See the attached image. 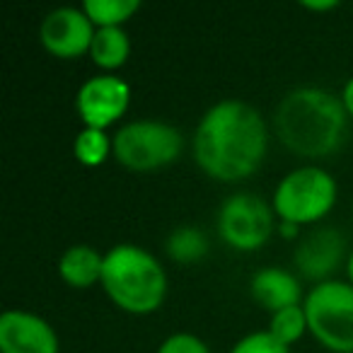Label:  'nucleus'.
<instances>
[{
	"instance_id": "1",
	"label": "nucleus",
	"mask_w": 353,
	"mask_h": 353,
	"mask_svg": "<svg viewBox=\"0 0 353 353\" xmlns=\"http://www.w3.org/2000/svg\"><path fill=\"white\" fill-rule=\"evenodd\" d=\"M269 150V123L242 99H221L194 131V160L206 176L223 184L250 179Z\"/></svg>"
},
{
	"instance_id": "2",
	"label": "nucleus",
	"mask_w": 353,
	"mask_h": 353,
	"mask_svg": "<svg viewBox=\"0 0 353 353\" xmlns=\"http://www.w3.org/2000/svg\"><path fill=\"white\" fill-rule=\"evenodd\" d=\"M348 114L341 97L322 88H295L279 102L274 133L303 160H324L346 143Z\"/></svg>"
},
{
	"instance_id": "3",
	"label": "nucleus",
	"mask_w": 353,
	"mask_h": 353,
	"mask_svg": "<svg viewBox=\"0 0 353 353\" xmlns=\"http://www.w3.org/2000/svg\"><path fill=\"white\" fill-rule=\"evenodd\" d=\"M102 288L119 310L128 314H152L167 298V274L148 250L117 245L104 252Z\"/></svg>"
},
{
	"instance_id": "4",
	"label": "nucleus",
	"mask_w": 353,
	"mask_h": 353,
	"mask_svg": "<svg viewBox=\"0 0 353 353\" xmlns=\"http://www.w3.org/2000/svg\"><path fill=\"white\" fill-rule=\"evenodd\" d=\"M336 196V182L324 167L303 165L281 176L271 206L279 223H290L298 228L317 225L332 213Z\"/></svg>"
},
{
	"instance_id": "5",
	"label": "nucleus",
	"mask_w": 353,
	"mask_h": 353,
	"mask_svg": "<svg viewBox=\"0 0 353 353\" xmlns=\"http://www.w3.org/2000/svg\"><path fill=\"white\" fill-rule=\"evenodd\" d=\"M114 157L131 172H152L179 160L184 138L179 128L155 119H136L114 133Z\"/></svg>"
},
{
	"instance_id": "6",
	"label": "nucleus",
	"mask_w": 353,
	"mask_h": 353,
	"mask_svg": "<svg viewBox=\"0 0 353 353\" xmlns=\"http://www.w3.org/2000/svg\"><path fill=\"white\" fill-rule=\"evenodd\" d=\"M307 329L327 351L353 353V285L348 281L317 283L303 300Z\"/></svg>"
},
{
	"instance_id": "7",
	"label": "nucleus",
	"mask_w": 353,
	"mask_h": 353,
	"mask_svg": "<svg viewBox=\"0 0 353 353\" xmlns=\"http://www.w3.org/2000/svg\"><path fill=\"white\" fill-rule=\"evenodd\" d=\"M218 235L237 252L261 250L276 232L274 206L250 192L232 194L218 211Z\"/></svg>"
},
{
	"instance_id": "8",
	"label": "nucleus",
	"mask_w": 353,
	"mask_h": 353,
	"mask_svg": "<svg viewBox=\"0 0 353 353\" xmlns=\"http://www.w3.org/2000/svg\"><path fill=\"white\" fill-rule=\"evenodd\" d=\"M131 88L114 73H102L85 80L75 94V109L85 128L107 131L128 112Z\"/></svg>"
},
{
	"instance_id": "9",
	"label": "nucleus",
	"mask_w": 353,
	"mask_h": 353,
	"mask_svg": "<svg viewBox=\"0 0 353 353\" xmlns=\"http://www.w3.org/2000/svg\"><path fill=\"white\" fill-rule=\"evenodd\" d=\"M97 27L90 22L83 8H56L41 20L39 41L51 56L73 61L90 54Z\"/></svg>"
},
{
	"instance_id": "10",
	"label": "nucleus",
	"mask_w": 353,
	"mask_h": 353,
	"mask_svg": "<svg viewBox=\"0 0 353 353\" xmlns=\"http://www.w3.org/2000/svg\"><path fill=\"white\" fill-rule=\"evenodd\" d=\"M56 329L44 317L27 310L0 314V353H59Z\"/></svg>"
},
{
	"instance_id": "11",
	"label": "nucleus",
	"mask_w": 353,
	"mask_h": 353,
	"mask_svg": "<svg viewBox=\"0 0 353 353\" xmlns=\"http://www.w3.org/2000/svg\"><path fill=\"white\" fill-rule=\"evenodd\" d=\"M346 256V240L336 228H317L307 232L295 247V269L305 279L324 283L332 281V274L341 266Z\"/></svg>"
},
{
	"instance_id": "12",
	"label": "nucleus",
	"mask_w": 353,
	"mask_h": 353,
	"mask_svg": "<svg viewBox=\"0 0 353 353\" xmlns=\"http://www.w3.org/2000/svg\"><path fill=\"white\" fill-rule=\"evenodd\" d=\"M250 295L259 307L271 314L281 312L293 305H303V288L300 281L283 266H264L250 281Z\"/></svg>"
},
{
	"instance_id": "13",
	"label": "nucleus",
	"mask_w": 353,
	"mask_h": 353,
	"mask_svg": "<svg viewBox=\"0 0 353 353\" xmlns=\"http://www.w3.org/2000/svg\"><path fill=\"white\" fill-rule=\"evenodd\" d=\"M104 254L90 245H73L61 254L59 276L70 288H92L94 283H102Z\"/></svg>"
},
{
	"instance_id": "14",
	"label": "nucleus",
	"mask_w": 353,
	"mask_h": 353,
	"mask_svg": "<svg viewBox=\"0 0 353 353\" xmlns=\"http://www.w3.org/2000/svg\"><path fill=\"white\" fill-rule=\"evenodd\" d=\"M88 56L104 73L119 70L131 56V39H128L126 30L123 27H102V30H97Z\"/></svg>"
},
{
	"instance_id": "15",
	"label": "nucleus",
	"mask_w": 353,
	"mask_h": 353,
	"mask_svg": "<svg viewBox=\"0 0 353 353\" xmlns=\"http://www.w3.org/2000/svg\"><path fill=\"white\" fill-rule=\"evenodd\" d=\"M83 10L97 30L123 27L141 10V3L138 0H88V3H83Z\"/></svg>"
},
{
	"instance_id": "16",
	"label": "nucleus",
	"mask_w": 353,
	"mask_h": 353,
	"mask_svg": "<svg viewBox=\"0 0 353 353\" xmlns=\"http://www.w3.org/2000/svg\"><path fill=\"white\" fill-rule=\"evenodd\" d=\"M165 247H167L170 259L179 261V264H194V261L206 256L208 237L203 235L199 228L184 225V228H176V230L170 232Z\"/></svg>"
},
{
	"instance_id": "17",
	"label": "nucleus",
	"mask_w": 353,
	"mask_h": 353,
	"mask_svg": "<svg viewBox=\"0 0 353 353\" xmlns=\"http://www.w3.org/2000/svg\"><path fill=\"white\" fill-rule=\"evenodd\" d=\"M73 155L83 167H99L114 155V138L99 128H83L73 141Z\"/></svg>"
},
{
	"instance_id": "18",
	"label": "nucleus",
	"mask_w": 353,
	"mask_h": 353,
	"mask_svg": "<svg viewBox=\"0 0 353 353\" xmlns=\"http://www.w3.org/2000/svg\"><path fill=\"white\" fill-rule=\"evenodd\" d=\"M266 332L281 341L283 346H293L295 341L305 336L307 329V314H305V307L303 305H293V307H285L281 312H274L269 319V329Z\"/></svg>"
},
{
	"instance_id": "19",
	"label": "nucleus",
	"mask_w": 353,
	"mask_h": 353,
	"mask_svg": "<svg viewBox=\"0 0 353 353\" xmlns=\"http://www.w3.org/2000/svg\"><path fill=\"white\" fill-rule=\"evenodd\" d=\"M230 353H290V348L276 341L269 332H252L247 336H242L230 348Z\"/></svg>"
},
{
	"instance_id": "20",
	"label": "nucleus",
	"mask_w": 353,
	"mask_h": 353,
	"mask_svg": "<svg viewBox=\"0 0 353 353\" xmlns=\"http://www.w3.org/2000/svg\"><path fill=\"white\" fill-rule=\"evenodd\" d=\"M157 353H211V348H208V343L203 341V339H199L196 334L176 332V334H170V336L160 343Z\"/></svg>"
},
{
	"instance_id": "21",
	"label": "nucleus",
	"mask_w": 353,
	"mask_h": 353,
	"mask_svg": "<svg viewBox=\"0 0 353 353\" xmlns=\"http://www.w3.org/2000/svg\"><path fill=\"white\" fill-rule=\"evenodd\" d=\"M341 104H343V109H346V114H348V119L353 121V75L346 80V85H343V90H341Z\"/></svg>"
},
{
	"instance_id": "22",
	"label": "nucleus",
	"mask_w": 353,
	"mask_h": 353,
	"mask_svg": "<svg viewBox=\"0 0 353 353\" xmlns=\"http://www.w3.org/2000/svg\"><path fill=\"white\" fill-rule=\"evenodd\" d=\"M300 6L305 8V10H310V12H329V10H336L339 8V3L336 0H324V3H312V0H305V3H300Z\"/></svg>"
},
{
	"instance_id": "23",
	"label": "nucleus",
	"mask_w": 353,
	"mask_h": 353,
	"mask_svg": "<svg viewBox=\"0 0 353 353\" xmlns=\"http://www.w3.org/2000/svg\"><path fill=\"white\" fill-rule=\"evenodd\" d=\"M281 225V235L283 237H295L298 235V225H290V223H279Z\"/></svg>"
},
{
	"instance_id": "24",
	"label": "nucleus",
	"mask_w": 353,
	"mask_h": 353,
	"mask_svg": "<svg viewBox=\"0 0 353 353\" xmlns=\"http://www.w3.org/2000/svg\"><path fill=\"white\" fill-rule=\"evenodd\" d=\"M346 274H348V283L353 285V252L348 254V259H346Z\"/></svg>"
},
{
	"instance_id": "25",
	"label": "nucleus",
	"mask_w": 353,
	"mask_h": 353,
	"mask_svg": "<svg viewBox=\"0 0 353 353\" xmlns=\"http://www.w3.org/2000/svg\"><path fill=\"white\" fill-rule=\"evenodd\" d=\"M351 211H353V208H351Z\"/></svg>"
}]
</instances>
